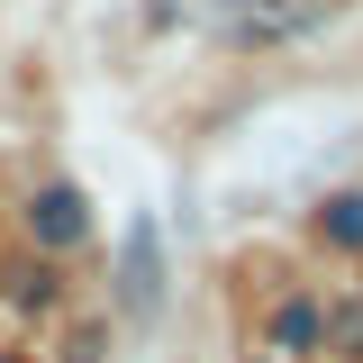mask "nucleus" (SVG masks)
I'll use <instances>...</instances> for the list:
<instances>
[{"mask_svg": "<svg viewBox=\"0 0 363 363\" xmlns=\"http://www.w3.org/2000/svg\"><path fill=\"white\" fill-rule=\"evenodd\" d=\"M327 18H336V0H227L218 37L227 45H291L309 28H327Z\"/></svg>", "mask_w": 363, "mask_h": 363, "instance_id": "obj_1", "label": "nucleus"}, {"mask_svg": "<svg viewBox=\"0 0 363 363\" xmlns=\"http://www.w3.org/2000/svg\"><path fill=\"white\" fill-rule=\"evenodd\" d=\"M28 227H37V245H82L91 209H82V191H73V182H45L37 200H28Z\"/></svg>", "mask_w": 363, "mask_h": 363, "instance_id": "obj_2", "label": "nucleus"}, {"mask_svg": "<svg viewBox=\"0 0 363 363\" xmlns=\"http://www.w3.org/2000/svg\"><path fill=\"white\" fill-rule=\"evenodd\" d=\"M155 291H164V281H155V227L136 218V227H128V281H118V300L145 318V309H155Z\"/></svg>", "mask_w": 363, "mask_h": 363, "instance_id": "obj_3", "label": "nucleus"}, {"mask_svg": "<svg viewBox=\"0 0 363 363\" xmlns=\"http://www.w3.org/2000/svg\"><path fill=\"white\" fill-rule=\"evenodd\" d=\"M318 336H327V318H318L309 300H291V309L272 318V345H291V354H300V345H318Z\"/></svg>", "mask_w": 363, "mask_h": 363, "instance_id": "obj_4", "label": "nucleus"}, {"mask_svg": "<svg viewBox=\"0 0 363 363\" xmlns=\"http://www.w3.org/2000/svg\"><path fill=\"white\" fill-rule=\"evenodd\" d=\"M327 236H336V245H363V191L327 200Z\"/></svg>", "mask_w": 363, "mask_h": 363, "instance_id": "obj_5", "label": "nucleus"}, {"mask_svg": "<svg viewBox=\"0 0 363 363\" xmlns=\"http://www.w3.org/2000/svg\"><path fill=\"white\" fill-rule=\"evenodd\" d=\"M327 345H336V354H363V300L327 309Z\"/></svg>", "mask_w": 363, "mask_h": 363, "instance_id": "obj_6", "label": "nucleus"}, {"mask_svg": "<svg viewBox=\"0 0 363 363\" xmlns=\"http://www.w3.org/2000/svg\"><path fill=\"white\" fill-rule=\"evenodd\" d=\"M9 300L18 309H55V272H9Z\"/></svg>", "mask_w": 363, "mask_h": 363, "instance_id": "obj_7", "label": "nucleus"}]
</instances>
